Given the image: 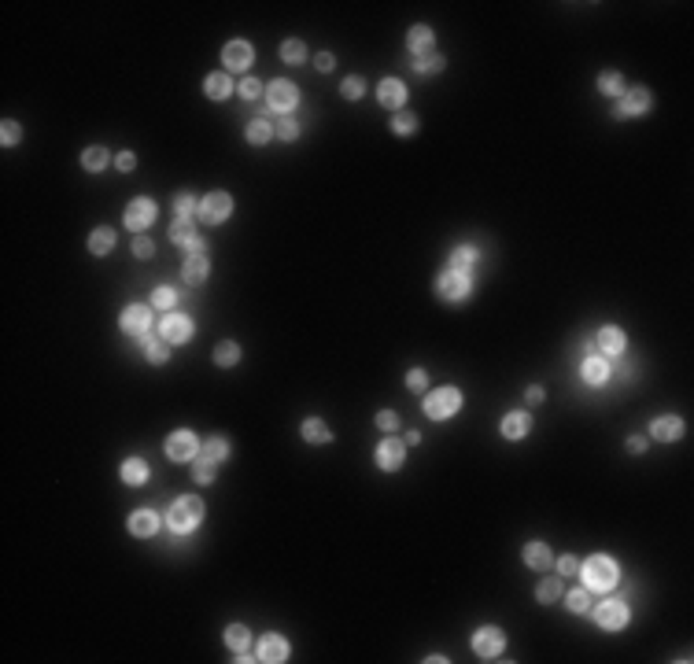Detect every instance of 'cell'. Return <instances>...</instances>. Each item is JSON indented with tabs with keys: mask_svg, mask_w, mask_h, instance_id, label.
I'll use <instances>...</instances> for the list:
<instances>
[{
	"mask_svg": "<svg viewBox=\"0 0 694 664\" xmlns=\"http://www.w3.org/2000/svg\"><path fill=\"white\" fill-rule=\"evenodd\" d=\"M203 502L196 498V495H181L170 506V513H167V528L174 531V536H189L192 528H200V521H203Z\"/></svg>",
	"mask_w": 694,
	"mask_h": 664,
	"instance_id": "obj_1",
	"label": "cell"
},
{
	"mask_svg": "<svg viewBox=\"0 0 694 664\" xmlns=\"http://www.w3.org/2000/svg\"><path fill=\"white\" fill-rule=\"evenodd\" d=\"M580 572H584V587H587V591H613V583L621 579L617 561L606 557V554L587 557L584 565H580Z\"/></svg>",
	"mask_w": 694,
	"mask_h": 664,
	"instance_id": "obj_2",
	"label": "cell"
},
{
	"mask_svg": "<svg viewBox=\"0 0 694 664\" xmlns=\"http://www.w3.org/2000/svg\"><path fill=\"white\" fill-rule=\"evenodd\" d=\"M462 410V392L458 387H440V392H429L425 395V414L432 421H447Z\"/></svg>",
	"mask_w": 694,
	"mask_h": 664,
	"instance_id": "obj_3",
	"label": "cell"
},
{
	"mask_svg": "<svg viewBox=\"0 0 694 664\" xmlns=\"http://www.w3.org/2000/svg\"><path fill=\"white\" fill-rule=\"evenodd\" d=\"M503 650H506V635H503V627H495V624L477 627V635H473V653H477V657L495 660Z\"/></svg>",
	"mask_w": 694,
	"mask_h": 664,
	"instance_id": "obj_4",
	"label": "cell"
},
{
	"mask_svg": "<svg viewBox=\"0 0 694 664\" xmlns=\"http://www.w3.org/2000/svg\"><path fill=\"white\" fill-rule=\"evenodd\" d=\"M436 291H440V299H443V303H462V299L473 291L469 273H458V270L440 273V281H436Z\"/></svg>",
	"mask_w": 694,
	"mask_h": 664,
	"instance_id": "obj_5",
	"label": "cell"
},
{
	"mask_svg": "<svg viewBox=\"0 0 694 664\" xmlns=\"http://www.w3.org/2000/svg\"><path fill=\"white\" fill-rule=\"evenodd\" d=\"M266 104H270L273 111H281V115H288V111L299 104V89H296L292 82H285V78H277V82L266 85Z\"/></svg>",
	"mask_w": 694,
	"mask_h": 664,
	"instance_id": "obj_6",
	"label": "cell"
},
{
	"mask_svg": "<svg viewBox=\"0 0 694 664\" xmlns=\"http://www.w3.org/2000/svg\"><path fill=\"white\" fill-rule=\"evenodd\" d=\"M650 104H654L650 89L635 85V89H628V92L621 96V100H617V107H613V115H617V119H632V115H642V111H650Z\"/></svg>",
	"mask_w": 694,
	"mask_h": 664,
	"instance_id": "obj_7",
	"label": "cell"
},
{
	"mask_svg": "<svg viewBox=\"0 0 694 664\" xmlns=\"http://www.w3.org/2000/svg\"><path fill=\"white\" fill-rule=\"evenodd\" d=\"M163 450H167L170 461H192V458H196V450H200V443H196V435H192V432H170Z\"/></svg>",
	"mask_w": 694,
	"mask_h": 664,
	"instance_id": "obj_8",
	"label": "cell"
},
{
	"mask_svg": "<svg viewBox=\"0 0 694 664\" xmlns=\"http://www.w3.org/2000/svg\"><path fill=\"white\" fill-rule=\"evenodd\" d=\"M122 222H126V229H133V233L148 229V225L155 222V203H152L148 196H140V200H130V207H126Z\"/></svg>",
	"mask_w": 694,
	"mask_h": 664,
	"instance_id": "obj_9",
	"label": "cell"
},
{
	"mask_svg": "<svg viewBox=\"0 0 694 664\" xmlns=\"http://www.w3.org/2000/svg\"><path fill=\"white\" fill-rule=\"evenodd\" d=\"M229 215H233V196H229V192H211V196L203 200V207H200V218L207 225H222Z\"/></svg>",
	"mask_w": 694,
	"mask_h": 664,
	"instance_id": "obj_10",
	"label": "cell"
},
{
	"mask_svg": "<svg viewBox=\"0 0 694 664\" xmlns=\"http://www.w3.org/2000/svg\"><path fill=\"white\" fill-rule=\"evenodd\" d=\"M402 461H407V443H402V440L388 435L384 443H377V469L395 473V469H402Z\"/></svg>",
	"mask_w": 694,
	"mask_h": 664,
	"instance_id": "obj_11",
	"label": "cell"
},
{
	"mask_svg": "<svg viewBox=\"0 0 694 664\" xmlns=\"http://www.w3.org/2000/svg\"><path fill=\"white\" fill-rule=\"evenodd\" d=\"M119 325H122L126 336H148V329H152V310H148V306H140V303H133V306H126V310H122Z\"/></svg>",
	"mask_w": 694,
	"mask_h": 664,
	"instance_id": "obj_12",
	"label": "cell"
},
{
	"mask_svg": "<svg viewBox=\"0 0 694 664\" xmlns=\"http://www.w3.org/2000/svg\"><path fill=\"white\" fill-rule=\"evenodd\" d=\"M594 620H599L602 631H621L628 624V605L617 602V598H609V602H602L599 609H594Z\"/></svg>",
	"mask_w": 694,
	"mask_h": 664,
	"instance_id": "obj_13",
	"label": "cell"
},
{
	"mask_svg": "<svg viewBox=\"0 0 694 664\" xmlns=\"http://www.w3.org/2000/svg\"><path fill=\"white\" fill-rule=\"evenodd\" d=\"M251 44L248 41H229V44H225L222 48V63H225V67H229V71H248L251 67Z\"/></svg>",
	"mask_w": 694,
	"mask_h": 664,
	"instance_id": "obj_14",
	"label": "cell"
},
{
	"mask_svg": "<svg viewBox=\"0 0 694 664\" xmlns=\"http://www.w3.org/2000/svg\"><path fill=\"white\" fill-rule=\"evenodd\" d=\"M159 332H163L167 344H185V339L192 336V321L185 314H167L163 325H159Z\"/></svg>",
	"mask_w": 694,
	"mask_h": 664,
	"instance_id": "obj_15",
	"label": "cell"
},
{
	"mask_svg": "<svg viewBox=\"0 0 694 664\" xmlns=\"http://www.w3.org/2000/svg\"><path fill=\"white\" fill-rule=\"evenodd\" d=\"M377 100H381L384 107L402 111V104H407V85H402L399 78H384V82L377 85Z\"/></svg>",
	"mask_w": 694,
	"mask_h": 664,
	"instance_id": "obj_16",
	"label": "cell"
},
{
	"mask_svg": "<svg viewBox=\"0 0 694 664\" xmlns=\"http://www.w3.org/2000/svg\"><path fill=\"white\" fill-rule=\"evenodd\" d=\"M259 660H266V664L288 660V639H281V635H263V639H259Z\"/></svg>",
	"mask_w": 694,
	"mask_h": 664,
	"instance_id": "obj_17",
	"label": "cell"
},
{
	"mask_svg": "<svg viewBox=\"0 0 694 664\" xmlns=\"http://www.w3.org/2000/svg\"><path fill=\"white\" fill-rule=\"evenodd\" d=\"M498 428H503L506 440H525V435L532 432V417L525 410H513V414L503 417V425H498Z\"/></svg>",
	"mask_w": 694,
	"mask_h": 664,
	"instance_id": "obj_18",
	"label": "cell"
},
{
	"mask_svg": "<svg viewBox=\"0 0 694 664\" xmlns=\"http://www.w3.org/2000/svg\"><path fill=\"white\" fill-rule=\"evenodd\" d=\"M650 435H654V440H661V443H672V440H680V435H683V421L680 417H657L654 421V425H650Z\"/></svg>",
	"mask_w": 694,
	"mask_h": 664,
	"instance_id": "obj_19",
	"label": "cell"
},
{
	"mask_svg": "<svg viewBox=\"0 0 694 664\" xmlns=\"http://www.w3.org/2000/svg\"><path fill=\"white\" fill-rule=\"evenodd\" d=\"M130 531L137 539H152L155 531H159V517L152 513V509H137L133 517H130Z\"/></svg>",
	"mask_w": 694,
	"mask_h": 664,
	"instance_id": "obj_20",
	"label": "cell"
},
{
	"mask_svg": "<svg viewBox=\"0 0 694 664\" xmlns=\"http://www.w3.org/2000/svg\"><path fill=\"white\" fill-rule=\"evenodd\" d=\"M521 557H525L528 569H551V565H554V554H551V546H546V543H528Z\"/></svg>",
	"mask_w": 694,
	"mask_h": 664,
	"instance_id": "obj_21",
	"label": "cell"
},
{
	"mask_svg": "<svg viewBox=\"0 0 694 664\" xmlns=\"http://www.w3.org/2000/svg\"><path fill=\"white\" fill-rule=\"evenodd\" d=\"M580 377H584V384H606L609 380V362L606 358H584V366H580Z\"/></svg>",
	"mask_w": 694,
	"mask_h": 664,
	"instance_id": "obj_22",
	"label": "cell"
},
{
	"mask_svg": "<svg viewBox=\"0 0 694 664\" xmlns=\"http://www.w3.org/2000/svg\"><path fill=\"white\" fill-rule=\"evenodd\" d=\"M299 432H303L306 443H333V428H329L321 417H306Z\"/></svg>",
	"mask_w": 694,
	"mask_h": 664,
	"instance_id": "obj_23",
	"label": "cell"
},
{
	"mask_svg": "<svg viewBox=\"0 0 694 664\" xmlns=\"http://www.w3.org/2000/svg\"><path fill=\"white\" fill-rule=\"evenodd\" d=\"M140 339H144V354H148L152 366H163V362L170 358V344H167L163 336H152V332H148V336H140Z\"/></svg>",
	"mask_w": 694,
	"mask_h": 664,
	"instance_id": "obj_24",
	"label": "cell"
},
{
	"mask_svg": "<svg viewBox=\"0 0 694 664\" xmlns=\"http://www.w3.org/2000/svg\"><path fill=\"white\" fill-rule=\"evenodd\" d=\"M207 273H211V262H207V255H189V258H185V281H189V284H203Z\"/></svg>",
	"mask_w": 694,
	"mask_h": 664,
	"instance_id": "obj_25",
	"label": "cell"
},
{
	"mask_svg": "<svg viewBox=\"0 0 694 664\" xmlns=\"http://www.w3.org/2000/svg\"><path fill=\"white\" fill-rule=\"evenodd\" d=\"M122 480L130 483V488H140V483L148 480V461H144V458H126L122 461Z\"/></svg>",
	"mask_w": 694,
	"mask_h": 664,
	"instance_id": "obj_26",
	"label": "cell"
},
{
	"mask_svg": "<svg viewBox=\"0 0 694 664\" xmlns=\"http://www.w3.org/2000/svg\"><path fill=\"white\" fill-rule=\"evenodd\" d=\"M407 48L414 56H421V52H432V30L429 26H410V34H407Z\"/></svg>",
	"mask_w": 694,
	"mask_h": 664,
	"instance_id": "obj_27",
	"label": "cell"
},
{
	"mask_svg": "<svg viewBox=\"0 0 694 664\" xmlns=\"http://www.w3.org/2000/svg\"><path fill=\"white\" fill-rule=\"evenodd\" d=\"M477 258H480V251H477L473 244H462V248H455V251H450V270H458V273H469V270L477 266Z\"/></svg>",
	"mask_w": 694,
	"mask_h": 664,
	"instance_id": "obj_28",
	"label": "cell"
},
{
	"mask_svg": "<svg viewBox=\"0 0 694 664\" xmlns=\"http://www.w3.org/2000/svg\"><path fill=\"white\" fill-rule=\"evenodd\" d=\"M624 332L617 329V325H606L602 332H599V347H602V354H621L624 351Z\"/></svg>",
	"mask_w": 694,
	"mask_h": 664,
	"instance_id": "obj_29",
	"label": "cell"
},
{
	"mask_svg": "<svg viewBox=\"0 0 694 664\" xmlns=\"http://www.w3.org/2000/svg\"><path fill=\"white\" fill-rule=\"evenodd\" d=\"M200 207L203 203L192 196V192H177V196H174V210H177V218H181V222H192L200 215Z\"/></svg>",
	"mask_w": 694,
	"mask_h": 664,
	"instance_id": "obj_30",
	"label": "cell"
},
{
	"mask_svg": "<svg viewBox=\"0 0 694 664\" xmlns=\"http://www.w3.org/2000/svg\"><path fill=\"white\" fill-rule=\"evenodd\" d=\"M203 89H207V96H211V100H225V96L233 92L229 71H222V74H211V78H207V82H203Z\"/></svg>",
	"mask_w": 694,
	"mask_h": 664,
	"instance_id": "obj_31",
	"label": "cell"
},
{
	"mask_svg": "<svg viewBox=\"0 0 694 664\" xmlns=\"http://www.w3.org/2000/svg\"><path fill=\"white\" fill-rule=\"evenodd\" d=\"M200 458H207V461H225V458H229V440H222V435H211V440H207L203 447H200Z\"/></svg>",
	"mask_w": 694,
	"mask_h": 664,
	"instance_id": "obj_32",
	"label": "cell"
},
{
	"mask_svg": "<svg viewBox=\"0 0 694 664\" xmlns=\"http://www.w3.org/2000/svg\"><path fill=\"white\" fill-rule=\"evenodd\" d=\"M225 646L237 650V653H244L248 646H251V631L244 624H229V627H225Z\"/></svg>",
	"mask_w": 694,
	"mask_h": 664,
	"instance_id": "obj_33",
	"label": "cell"
},
{
	"mask_svg": "<svg viewBox=\"0 0 694 664\" xmlns=\"http://www.w3.org/2000/svg\"><path fill=\"white\" fill-rule=\"evenodd\" d=\"M240 362V347L233 344V339H222V344L215 347V366H222V369H233Z\"/></svg>",
	"mask_w": 694,
	"mask_h": 664,
	"instance_id": "obj_34",
	"label": "cell"
},
{
	"mask_svg": "<svg viewBox=\"0 0 694 664\" xmlns=\"http://www.w3.org/2000/svg\"><path fill=\"white\" fill-rule=\"evenodd\" d=\"M111 248H115V229H92V236H89V251L92 255H107Z\"/></svg>",
	"mask_w": 694,
	"mask_h": 664,
	"instance_id": "obj_35",
	"label": "cell"
},
{
	"mask_svg": "<svg viewBox=\"0 0 694 664\" xmlns=\"http://www.w3.org/2000/svg\"><path fill=\"white\" fill-rule=\"evenodd\" d=\"M107 163H111V152H107V148H85V152H82V167H85L89 174H100Z\"/></svg>",
	"mask_w": 694,
	"mask_h": 664,
	"instance_id": "obj_36",
	"label": "cell"
},
{
	"mask_svg": "<svg viewBox=\"0 0 694 664\" xmlns=\"http://www.w3.org/2000/svg\"><path fill=\"white\" fill-rule=\"evenodd\" d=\"M599 89H602L606 96H613V100H621V96H624V78H621L617 71H602V74H599Z\"/></svg>",
	"mask_w": 694,
	"mask_h": 664,
	"instance_id": "obj_37",
	"label": "cell"
},
{
	"mask_svg": "<svg viewBox=\"0 0 694 664\" xmlns=\"http://www.w3.org/2000/svg\"><path fill=\"white\" fill-rule=\"evenodd\" d=\"M196 236H200V233L192 229V222H181V218H177V222L170 225V240H174V244H181V248H189Z\"/></svg>",
	"mask_w": 694,
	"mask_h": 664,
	"instance_id": "obj_38",
	"label": "cell"
},
{
	"mask_svg": "<svg viewBox=\"0 0 694 664\" xmlns=\"http://www.w3.org/2000/svg\"><path fill=\"white\" fill-rule=\"evenodd\" d=\"M270 137H273V126H270L266 119L248 122V144H255V148H259V144H266Z\"/></svg>",
	"mask_w": 694,
	"mask_h": 664,
	"instance_id": "obj_39",
	"label": "cell"
},
{
	"mask_svg": "<svg viewBox=\"0 0 694 664\" xmlns=\"http://www.w3.org/2000/svg\"><path fill=\"white\" fill-rule=\"evenodd\" d=\"M392 133H395V137H410V133H417V119L410 115V111H399V115L392 119Z\"/></svg>",
	"mask_w": 694,
	"mask_h": 664,
	"instance_id": "obj_40",
	"label": "cell"
},
{
	"mask_svg": "<svg viewBox=\"0 0 694 664\" xmlns=\"http://www.w3.org/2000/svg\"><path fill=\"white\" fill-rule=\"evenodd\" d=\"M536 598H539L543 605H554L558 598H561V583L558 579H543L539 587H536Z\"/></svg>",
	"mask_w": 694,
	"mask_h": 664,
	"instance_id": "obj_41",
	"label": "cell"
},
{
	"mask_svg": "<svg viewBox=\"0 0 694 664\" xmlns=\"http://www.w3.org/2000/svg\"><path fill=\"white\" fill-rule=\"evenodd\" d=\"M414 59H417V71H421V74H432V71L440 74V71H443V63H447L440 52H421V56H414Z\"/></svg>",
	"mask_w": 694,
	"mask_h": 664,
	"instance_id": "obj_42",
	"label": "cell"
},
{
	"mask_svg": "<svg viewBox=\"0 0 694 664\" xmlns=\"http://www.w3.org/2000/svg\"><path fill=\"white\" fill-rule=\"evenodd\" d=\"M281 59H285V63H303V59H306V44L296 41V37L285 41V44H281Z\"/></svg>",
	"mask_w": 694,
	"mask_h": 664,
	"instance_id": "obj_43",
	"label": "cell"
},
{
	"mask_svg": "<svg viewBox=\"0 0 694 664\" xmlns=\"http://www.w3.org/2000/svg\"><path fill=\"white\" fill-rule=\"evenodd\" d=\"M192 480H196V483H215V461L196 458V461H192Z\"/></svg>",
	"mask_w": 694,
	"mask_h": 664,
	"instance_id": "obj_44",
	"label": "cell"
},
{
	"mask_svg": "<svg viewBox=\"0 0 694 664\" xmlns=\"http://www.w3.org/2000/svg\"><path fill=\"white\" fill-rule=\"evenodd\" d=\"M0 140H4V148H15V144L23 140V126H19V122H11V119H4V129H0Z\"/></svg>",
	"mask_w": 694,
	"mask_h": 664,
	"instance_id": "obj_45",
	"label": "cell"
},
{
	"mask_svg": "<svg viewBox=\"0 0 694 664\" xmlns=\"http://www.w3.org/2000/svg\"><path fill=\"white\" fill-rule=\"evenodd\" d=\"M565 605H569V612H587L591 609V594L580 587V591H573L569 598H565Z\"/></svg>",
	"mask_w": 694,
	"mask_h": 664,
	"instance_id": "obj_46",
	"label": "cell"
},
{
	"mask_svg": "<svg viewBox=\"0 0 694 664\" xmlns=\"http://www.w3.org/2000/svg\"><path fill=\"white\" fill-rule=\"evenodd\" d=\"M340 92L347 96V100H362V96H366V82H362V78H344Z\"/></svg>",
	"mask_w": 694,
	"mask_h": 664,
	"instance_id": "obj_47",
	"label": "cell"
},
{
	"mask_svg": "<svg viewBox=\"0 0 694 664\" xmlns=\"http://www.w3.org/2000/svg\"><path fill=\"white\" fill-rule=\"evenodd\" d=\"M273 137H281V140H296V137H299V122H296V119L277 122V126H273Z\"/></svg>",
	"mask_w": 694,
	"mask_h": 664,
	"instance_id": "obj_48",
	"label": "cell"
},
{
	"mask_svg": "<svg viewBox=\"0 0 694 664\" xmlns=\"http://www.w3.org/2000/svg\"><path fill=\"white\" fill-rule=\"evenodd\" d=\"M174 303H177V291H174V288H155L152 306H159V310H170Z\"/></svg>",
	"mask_w": 694,
	"mask_h": 664,
	"instance_id": "obj_49",
	"label": "cell"
},
{
	"mask_svg": "<svg viewBox=\"0 0 694 664\" xmlns=\"http://www.w3.org/2000/svg\"><path fill=\"white\" fill-rule=\"evenodd\" d=\"M377 428L392 435V432L399 428V414H395V410H381V414H377Z\"/></svg>",
	"mask_w": 694,
	"mask_h": 664,
	"instance_id": "obj_50",
	"label": "cell"
},
{
	"mask_svg": "<svg viewBox=\"0 0 694 664\" xmlns=\"http://www.w3.org/2000/svg\"><path fill=\"white\" fill-rule=\"evenodd\" d=\"M407 387H410V392H425V387H429V373H425V369H410V373H407Z\"/></svg>",
	"mask_w": 694,
	"mask_h": 664,
	"instance_id": "obj_51",
	"label": "cell"
},
{
	"mask_svg": "<svg viewBox=\"0 0 694 664\" xmlns=\"http://www.w3.org/2000/svg\"><path fill=\"white\" fill-rule=\"evenodd\" d=\"M259 92H263L259 78H244V82H240V96H244V100H259Z\"/></svg>",
	"mask_w": 694,
	"mask_h": 664,
	"instance_id": "obj_52",
	"label": "cell"
},
{
	"mask_svg": "<svg viewBox=\"0 0 694 664\" xmlns=\"http://www.w3.org/2000/svg\"><path fill=\"white\" fill-rule=\"evenodd\" d=\"M133 255H137V258H152V255H155V244H152L148 236H140V233H137V240H133Z\"/></svg>",
	"mask_w": 694,
	"mask_h": 664,
	"instance_id": "obj_53",
	"label": "cell"
},
{
	"mask_svg": "<svg viewBox=\"0 0 694 664\" xmlns=\"http://www.w3.org/2000/svg\"><path fill=\"white\" fill-rule=\"evenodd\" d=\"M115 167H119L122 174H130V170L137 167V155H133V152H119V155H115Z\"/></svg>",
	"mask_w": 694,
	"mask_h": 664,
	"instance_id": "obj_54",
	"label": "cell"
},
{
	"mask_svg": "<svg viewBox=\"0 0 694 664\" xmlns=\"http://www.w3.org/2000/svg\"><path fill=\"white\" fill-rule=\"evenodd\" d=\"M558 572H561V576H576V572H580V561H576L573 554H565V557L558 561Z\"/></svg>",
	"mask_w": 694,
	"mask_h": 664,
	"instance_id": "obj_55",
	"label": "cell"
},
{
	"mask_svg": "<svg viewBox=\"0 0 694 664\" xmlns=\"http://www.w3.org/2000/svg\"><path fill=\"white\" fill-rule=\"evenodd\" d=\"M333 63H336V59H333V52H318V71H321V74H329V71H333Z\"/></svg>",
	"mask_w": 694,
	"mask_h": 664,
	"instance_id": "obj_56",
	"label": "cell"
},
{
	"mask_svg": "<svg viewBox=\"0 0 694 664\" xmlns=\"http://www.w3.org/2000/svg\"><path fill=\"white\" fill-rule=\"evenodd\" d=\"M543 399H546V392H543L539 384H532V387H528V402H532V406H539Z\"/></svg>",
	"mask_w": 694,
	"mask_h": 664,
	"instance_id": "obj_57",
	"label": "cell"
},
{
	"mask_svg": "<svg viewBox=\"0 0 694 664\" xmlns=\"http://www.w3.org/2000/svg\"><path fill=\"white\" fill-rule=\"evenodd\" d=\"M628 450H632V454H642V450H647V440H642V435H632V440H628Z\"/></svg>",
	"mask_w": 694,
	"mask_h": 664,
	"instance_id": "obj_58",
	"label": "cell"
},
{
	"mask_svg": "<svg viewBox=\"0 0 694 664\" xmlns=\"http://www.w3.org/2000/svg\"><path fill=\"white\" fill-rule=\"evenodd\" d=\"M203 244H207V240H203V236H196V240H192V244H189L185 251H189V255H203Z\"/></svg>",
	"mask_w": 694,
	"mask_h": 664,
	"instance_id": "obj_59",
	"label": "cell"
}]
</instances>
